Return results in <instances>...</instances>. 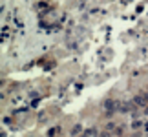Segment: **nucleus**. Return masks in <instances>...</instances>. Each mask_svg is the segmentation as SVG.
I'll return each instance as SVG.
<instances>
[{"label":"nucleus","mask_w":148,"mask_h":137,"mask_svg":"<svg viewBox=\"0 0 148 137\" xmlns=\"http://www.w3.org/2000/svg\"><path fill=\"white\" fill-rule=\"evenodd\" d=\"M145 115H148V104L145 106Z\"/></svg>","instance_id":"nucleus-11"},{"label":"nucleus","mask_w":148,"mask_h":137,"mask_svg":"<svg viewBox=\"0 0 148 137\" xmlns=\"http://www.w3.org/2000/svg\"><path fill=\"white\" fill-rule=\"evenodd\" d=\"M99 137H112V134H110V132H108V130H104V132H102V134H101Z\"/></svg>","instance_id":"nucleus-10"},{"label":"nucleus","mask_w":148,"mask_h":137,"mask_svg":"<svg viewBox=\"0 0 148 137\" xmlns=\"http://www.w3.org/2000/svg\"><path fill=\"white\" fill-rule=\"evenodd\" d=\"M115 108H117V102H115V101L108 99V101L104 102V112H106V115H108V117H112V115H113Z\"/></svg>","instance_id":"nucleus-1"},{"label":"nucleus","mask_w":148,"mask_h":137,"mask_svg":"<svg viewBox=\"0 0 148 137\" xmlns=\"http://www.w3.org/2000/svg\"><path fill=\"white\" fill-rule=\"evenodd\" d=\"M59 132H60V128H59V126L49 128V130H48V137H57V135H59Z\"/></svg>","instance_id":"nucleus-4"},{"label":"nucleus","mask_w":148,"mask_h":137,"mask_svg":"<svg viewBox=\"0 0 148 137\" xmlns=\"http://www.w3.org/2000/svg\"><path fill=\"white\" fill-rule=\"evenodd\" d=\"M141 126H143V123L137 121V119H135V121L132 123V128H134V130H137V128H141Z\"/></svg>","instance_id":"nucleus-7"},{"label":"nucleus","mask_w":148,"mask_h":137,"mask_svg":"<svg viewBox=\"0 0 148 137\" xmlns=\"http://www.w3.org/2000/svg\"><path fill=\"white\" fill-rule=\"evenodd\" d=\"M119 110L121 112H132V104L126 102V104H119Z\"/></svg>","instance_id":"nucleus-5"},{"label":"nucleus","mask_w":148,"mask_h":137,"mask_svg":"<svg viewBox=\"0 0 148 137\" xmlns=\"http://www.w3.org/2000/svg\"><path fill=\"white\" fill-rule=\"evenodd\" d=\"M113 132H115V135H117V137H121V135H123V132H124V130H123L121 126H117L115 130H113Z\"/></svg>","instance_id":"nucleus-8"},{"label":"nucleus","mask_w":148,"mask_h":137,"mask_svg":"<svg viewBox=\"0 0 148 137\" xmlns=\"http://www.w3.org/2000/svg\"><path fill=\"white\" fill-rule=\"evenodd\" d=\"M84 135H86V137H97V130L90 128V130H86V132H84Z\"/></svg>","instance_id":"nucleus-6"},{"label":"nucleus","mask_w":148,"mask_h":137,"mask_svg":"<svg viewBox=\"0 0 148 137\" xmlns=\"http://www.w3.org/2000/svg\"><path fill=\"white\" fill-rule=\"evenodd\" d=\"M70 134H71L73 137H77L79 134H82V124H73L71 130H70Z\"/></svg>","instance_id":"nucleus-3"},{"label":"nucleus","mask_w":148,"mask_h":137,"mask_svg":"<svg viewBox=\"0 0 148 137\" xmlns=\"http://www.w3.org/2000/svg\"><path fill=\"white\" fill-rule=\"evenodd\" d=\"M146 102H148V101H146V97H145V95H137V97H134V104H135V106L145 108V106H146Z\"/></svg>","instance_id":"nucleus-2"},{"label":"nucleus","mask_w":148,"mask_h":137,"mask_svg":"<svg viewBox=\"0 0 148 137\" xmlns=\"http://www.w3.org/2000/svg\"><path fill=\"white\" fill-rule=\"evenodd\" d=\"M117 126H115V124H113V123H108L106 124V130H108V132H112V130H115Z\"/></svg>","instance_id":"nucleus-9"}]
</instances>
